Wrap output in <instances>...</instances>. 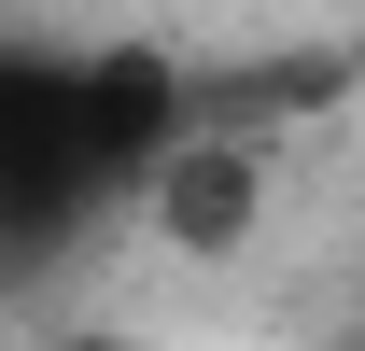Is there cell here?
I'll return each mask as SVG.
<instances>
[{"label":"cell","instance_id":"7a4b0ae2","mask_svg":"<svg viewBox=\"0 0 365 351\" xmlns=\"http://www.w3.org/2000/svg\"><path fill=\"white\" fill-rule=\"evenodd\" d=\"M267 211H281V141L267 127H182V155L155 183H140V225H155V253H182V267H239L253 239H267Z\"/></svg>","mask_w":365,"mask_h":351},{"label":"cell","instance_id":"6da1fadb","mask_svg":"<svg viewBox=\"0 0 365 351\" xmlns=\"http://www.w3.org/2000/svg\"><path fill=\"white\" fill-rule=\"evenodd\" d=\"M182 127H197V85L155 43H0V239L140 211Z\"/></svg>","mask_w":365,"mask_h":351}]
</instances>
